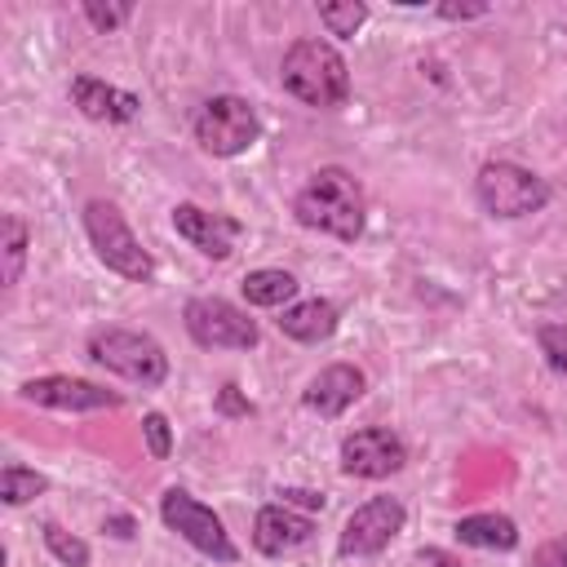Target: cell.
Returning a JSON list of instances; mask_svg holds the SVG:
<instances>
[{
    "label": "cell",
    "instance_id": "1",
    "mask_svg": "<svg viewBox=\"0 0 567 567\" xmlns=\"http://www.w3.org/2000/svg\"><path fill=\"white\" fill-rule=\"evenodd\" d=\"M292 217L306 230H319V235H332L341 244H354L363 235V221H368V204H363L359 177L350 168H341V164L315 168L310 182L292 195Z\"/></svg>",
    "mask_w": 567,
    "mask_h": 567
},
{
    "label": "cell",
    "instance_id": "2",
    "mask_svg": "<svg viewBox=\"0 0 567 567\" xmlns=\"http://www.w3.org/2000/svg\"><path fill=\"white\" fill-rule=\"evenodd\" d=\"M279 80H284V89L297 102H306L315 111H337L350 97V66H346V58L328 40H315V35L292 40V49L279 62Z\"/></svg>",
    "mask_w": 567,
    "mask_h": 567
},
{
    "label": "cell",
    "instance_id": "3",
    "mask_svg": "<svg viewBox=\"0 0 567 567\" xmlns=\"http://www.w3.org/2000/svg\"><path fill=\"white\" fill-rule=\"evenodd\" d=\"M84 230H89V244H93L97 261L106 270H115L120 279L146 284L155 275V257L142 248V239L133 235V226L124 221V213L111 199H89L84 204Z\"/></svg>",
    "mask_w": 567,
    "mask_h": 567
},
{
    "label": "cell",
    "instance_id": "4",
    "mask_svg": "<svg viewBox=\"0 0 567 567\" xmlns=\"http://www.w3.org/2000/svg\"><path fill=\"white\" fill-rule=\"evenodd\" d=\"M474 195L487 217L514 221V217H532L549 204V182L514 159H487L474 177Z\"/></svg>",
    "mask_w": 567,
    "mask_h": 567
},
{
    "label": "cell",
    "instance_id": "5",
    "mask_svg": "<svg viewBox=\"0 0 567 567\" xmlns=\"http://www.w3.org/2000/svg\"><path fill=\"white\" fill-rule=\"evenodd\" d=\"M89 359L102 363L106 372L133 381V385H164L168 377V354L164 346L151 337V332H137V328H97L89 337Z\"/></svg>",
    "mask_w": 567,
    "mask_h": 567
},
{
    "label": "cell",
    "instance_id": "6",
    "mask_svg": "<svg viewBox=\"0 0 567 567\" xmlns=\"http://www.w3.org/2000/svg\"><path fill=\"white\" fill-rule=\"evenodd\" d=\"M257 137H261V120H257V111H252L244 97H235V93L208 97V102L195 111V142H199V151H208V155H217V159L244 155Z\"/></svg>",
    "mask_w": 567,
    "mask_h": 567
},
{
    "label": "cell",
    "instance_id": "7",
    "mask_svg": "<svg viewBox=\"0 0 567 567\" xmlns=\"http://www.w3.org/2000/svg\"><path fill=\"white\" fill-rule=\"evenodd\" d=\"M159 518H164V527L177 532L190 549H199V554H208V558H217V563H239V549H235L230 532L221 527V518H217L204 501H195L190 492L168 487V492L159 496Z\"/></svg>",
    "mask_w": 567,
    "mask_h": 567
},
{
    "label": "cell",
    "instance_id": "8",
    "mask_svg": "<svg viewBox=\"0 0 567 567\" xmlns=\"http://www.w3.org/2000/svg\"><path fill=\"white\" fill-rule=\"evenodd\" d=\"M182 323L190 341L204 350H252L257 346V323L226 297H190L182 306Z\"/></svg>",
    "mask_w": 567,
    "mask_h": 567
},
{
    "label": "cell",
    "instance_id": "9",
    "mask_svg": "<svg viewBox=\"0 0 567 567\" xmlns=\"http://www.w3.org/2000/svg\"><path fill=\"white\" fill-rule=\"evenodd\" d=\"M403 523H408L403 501H394V496H372V501H363L359 509H350V518H346V527H341V540H337V554H341V558H372V554H381V549L403 532Z\"/></svg>",
    "mask_w": 567,
    "mask_h": 567
},
{
    "label": "cell",
    "instance_id": "10",
    "mask_svg": "<svg viewBox=\"0 0 567 567\" xmlns=\"http://www.w3.org/2000/svg\"><path fill=\"white\" fill-rule=\"evenodd\" d=\"M408 465V447L390 425H363L341 439V474L350 478H390Z\"/></svg>",
    "mask_w": 567,
    "mask_h": 567
},
{
    "label": "cell",
    "instance_id": "11",
    "mask_svg": "<svg viewBox=\"0 0 567 567\" xmlns=\"http://www.w3.org/2000/svg\"><path fill=\"white\" fill-rule=\"evenodd\" d=\"M27 403L35 408H53V412H102V408H120V394L97 385V381H84V377H35V381H22L18 390Z\"/></svg>",
    "mask_w": 567,
    "mask_h": 567
},
{
    "label": "cell",
    "instance_id": "12",
    "mask_svg": "<svg viewBox=\"0 0 567 567\" xmlns=\"http://www.w3.org/2000/svg\"><path fill=\"white\" fill-rule=\"evenodd\" d=\"M173 230H177L190 248H199L204 257L226 261V257L235 252V239L244 235V221H239V217H226V213H208V208H199V204H177V208H173Z\"/></svg>",
    "mask_w": 567,
    "mask_h": 567
},
{
    "label": "cell",
    "instance_id": "13",
    "mask_svg": "<svg viewBox=\"0 0 567 567\" xmlns=\"http://www.w3.org/2000/svg\"><path fill=\"white\" fill-rule=\"evenodd\" d=\"M71 102L84 120H97V124H128L142 115V97L128 93V89H115L97 75H75L71 80Z\"/></svg>",
    "mask_w": 567,
    "mask_h": 567
},
{
    "label": "cell",
    "instance_id": "14",
    "mask_svg": "<svg viewBox=\"0 0 567 567\" xmlns=\"http://www.w3.org/2000/svg\"><path fill=\"white\" fill-rule=\"evenodd\" d=\"M363 390H368V381H363V372L354 368V363H328L323 372H315L310 377V385L301 390V403L310 408V412H319V416H341L346 408H354L359 399H363Z\"/></svg>",
    "mask_w": 567,
    "mask_h": 567
},
{
    "label": "cell",
    "instance_id": "15",
    "mask_svg": "<svg viewBox=\"0 0 567 567\" xmlns=\"http://www.w3.org/2000/svg\"><path fill=\"white\" fill-rule=\"evenodd\" d=\"M310 536H315V518H310V514H297L292 505H261L257 518H252V545H257V554H266V558L292 554V549H301Z\"/></svg>",
    "mask_w": 567,
    "mask_h": 567
},
{
    "label": "cell",
    "instance_id": "16",
    "mask_svg": "<svg viewBox=\"0 0 567 567\" xmlns=\"http://www.w3.org/2000/svg\"><path fill=\"white\" fill-rule=\"evenodd\" d=\"M337 319H341V310H337L328 297H306V301L284 306L275 323H279V332H284L288 341L319 346V341H328V337L337 332Z\"/></svg>",
    "mask_w": 567,
    "mask_h": 567
},
{
    "label": "cell",
    "instance_id": "17",
    "mask_svg": "<svg viewBox=\"0 0 567 567\" xmlns=\"http://www.w3.org/2000/svg\"><path fill=\"white\" fill-rule=\"evenodd\" d=\"M456 540L461 545H474V549H514L518 545V523L509 514H470V518H456Z\"/></svg>",
    "mask_w": 567,
    "mask_h": 567
},
{
    "label": "cell",
    "instance_id": "18",
    "mask_svg": "<svg viewBox=\"0 0 567 567\" xmlns=\"http://www.w3.org/2000/svg\"><path fill=\"white\" fill-rule=\"evenodd\" d=\"M239 292L248 306H266V310H284L292 306L297 297V279L288 270H275V266H261V270H248L239 279Z\"/></svg>",
    "mask_w": 567,
    "mask_h": 567
},
{
    "label": "cell",
    "instance_id": "19",
    "mask_svg": "<svg viewBox=\"0 0 567 567\" xmlns=\"http://www.w3.org/2000/svg\"><path fill=\"white\" fill-rule=\"evenodd\" d=\"M27 221L22 217H4L0 221V257H4V288H13L22 279V266H27Z\"/></svg>",
    "mask_w": 567,
    "mask_h": 567
},
{
    "label": "cell",
    "instance_id": "20",
    "mask_svg": "<svg viewBox=\"0 0 567 567\" xmlns=\"http://www.w3.org/2000/svg\"><path fill=\"white\" fill-rule=\"evenodd\" d=\"M319 22H323L328 35L350 40V35L368 22V4H363V0H323V4H319Z\"/></svg>",
    "mask_w": 567,
    "mask_h": 567
},
{
    "label": "cell",
    "instance_id": "21",
    "mask_svg": "<svg viewBox=\"0 0 567 567\" xmlns=\"http://www.w3.org/2000/svg\"><path fill=\"white\" fill-rule=\"evenodd\" d=\"M40 492H49V478L40 470H27V465H4L0 470V501L4 505H27Z\"/></svg>",
    "mask_w": 567,
    "mask_h": 567
},
{
    "label": "cell",
    "instance_id": "22",
    "mask_svg": "<svg viewBox=\"0 0 567 567\" xmlns=\"http://www.w3.org/2000/svg\"><path fill=\"white\" fill-rule=\"evenodd\" d=\"M40 532H44V545H49V554H53L62 567H89V558H93V554H89V545H84L80 536L62 532L58 523H44Z\"/></svg>",
    "mask_w": 567,
    "mask_h": 567
},
{
    "label": "cell",
    "instance_id": "23",
    "mask_svg": "<svg viewBox=\"0 0 567 567\" xmlns=\"http://www.w3.org/2000/svg\"><path fill=\"white\" fill-rule=\"evenodd\" d=\"M536 346H540L545 363H549L558 377H567V323H540V328H536Z\"/></svg>",
    "mask_w": 567,
    "mask_h": 567
},
{
    "label": "cell",
    "instance_id": "24",
    "mask_svg": "<svg viewBox=\"0 0 567 567\" xmlns=\"http://www.w3.org/2000/svg\"><path fill=\"white\" fill-rule=\"evenodd\" d=\"M142 434H146V447L155 461H164L173 452V430H168V416L164 412H146L142 416Z\"/></svg>",
    "mask_w": 567,
    "mask_h": 567
},
{
    "label": "cell",
    "instance_id": "25",
    "mask_svg": "<svg viewBox=\"0 0 567 567\" xmlns=\"http://www.w3.org/2000/svg\"><path fill=\"white\" fill-rule=\"evenodd\" d=\"M84 18L97 27V31H115L133 18V4H97V0H84Z\"/></svg>",
    "mask_w": 567,
    "mask_h": 567
},
{
    "label": "cell",
    "instance_id": "26",
    "mask_svg": "<svg viewBox=\"0 0 567 567\" xmlns=\"http://www.w3.org/2000/svg\"><path fill=\"white\" fill-rule=\"evenodd\" d=\"M532 567H567V536L545 540V545L532 554Z\"/></svg>",
    "mask_w": 567,
    "mask_h": 567
},
{
    "label": "cell",
    "instance_id": "27",
    "mask_svg": "<svg viewBox=\"0 0 567 567\" xmlns=\"http://www.w3.org/2000/svg\"><path fill=\"white\" fill-rule=\"evenodd\" d=\"M434 13H439V18H447V22H465V18H483V13H487V4H483V0H474V4H439Z\"/></svg>",
    "mask_w": 567,
    "mask_h": 567
},
{
    "label": "cell",
    "instance_id": "28",
    "mask_svg": "<svg viewBox=\"0 0 567 567\" xmlns=\"http://www.w3.org/2000/svg\"><path fill=\"white\" fill-rule=\"evenodd\" d=\"M279 496H284V505H306V509H323V492H306V487H284Z\"/></svg>",
    "mask_w": 567,
    "mask_h": 567
},
{
    "label": "cell",
    "instance_id": "29",
    "mask_svg": "<svg viewBox=\"0 0 567 567\" xmlns=\"http://www.w3.org/2000/svg\"><path fill=\"white\" fill-rule=\"evenodd\" d=\"M217 408H221V412H239V416H248V412H252V403H244V399L235 394V385H221V394H217Z\"/></svg>",
    "mask_w": 567,
    "mask_h": 567
},
{
    "label": "cell",
    "instance_id": "30",
    "mask_svg": "<svg viewBox=\"0 0 567 567\" xmlns=\"http://www.w3.org/2000/svg\"><path fill=\"white\" fill-rule=\"evenodd\" d=\"M416 558H421V563H430V567H465L461 558H452V554H443V549H421Z\"/></svg>",
    "mask_w": 567,
    "mask_h": 567
},
{
    "label": "cell",
    "instance_id": "31",
    "mask_svg": "<svg viewBox=\"0 0 567 567\" xmlns=\"http://www.w3.org/2000/svg\"><path fill=\"white\" fill-rule=\"evenodd\" d=\"M106 532L120 536V540H128V536H133V518H128V514H115V518H106Z\"/></svg>",
    "mask_w": 567,
    "mask_h": 567
}]
</instances>
